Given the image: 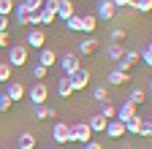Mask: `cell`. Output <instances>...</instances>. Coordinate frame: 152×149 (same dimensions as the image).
<instances>
[{
	"mask_svg": "<svg viewBox=\"0 0 152 149\" xmlns=\"http://www.w3.org/2000/svg\"><path fill=\"white\" fill-rule=\"evenodd\" d=\"M57 63H60V73L63 76H71V73H76L82 68V57L76 52H63V54H57Z\"/></svg>",
	"mask_w": 152,
	"mask_h": 149,
	"instance_id": "obj_1",
	"label": "cell"
},
{
	"mask_svg": "<svg viewBox=\"0 0 152 149\" xmlns=\"http://www.w3.org/2000/svg\"><path fill=\"white\" fill-rule=\"evenodd\" d=\"M25 98H30L33 106H46V98H49V87H46V81H35L30 89H25Z\"/></svg>",
	"mask_w": 152,
	"mask_h": 149,
	"instance_id": "obj_2",
	"label": "cell"
},
{
	"mask_svg": "<svg viewBox=\"0 0 152 149\" xmlns=\"http://www.w3.org/2000/svg\"><path fill=\"white\" fill-rule=\"evenodd\" d=\"M6 63H8L11 68H22V65L27 63V46H25V44H11Z\"/></svg>",
	"mask_w": 152,
	"mask_h": 149,
	"instance_id": "obj_3",
	"label": "cell"
},
{
	"mask_svg": "<svg viewBox=\"0 0 152 149\" xmlns=\"http://www.w3.org/2000/svg\"><path fill=\"white\" fill-rule=\"evenodd\" d=\"M68 127H71V141H79V144L92 141V133H90V127H87L84 119H82V122H73V125H68Z\"/></svg>",
	"mask_w": 152,
	"mask_h": 149,
	"instance_id": "obj_4",
	"label": "cell"
},
{
	"mask_svg": "<svg viewBox=\"0 0 152 149\" xmlns=\"http://www.w3.org/2000/svg\"><path fill=\"white\" fill-rule=\"evenodd\" d=\"M52 138H54L57 146L71 144V127H68L65 122H54V125H52Z\"/></svg>",
	"mask_w": 152,
	"mask_h": 149,
	"instance_id": "obj_5",
	"label": "cell"
},
{
	"mask_svg": "<svg viewBox=\"0 0 152 149\" xmlns=\"http://www.w3.org/2000/svg\"><path fill=\"white\" fill-rule=\"evenodd\" d=\"M68 81H71V89H73V92H82V89L90 84V71H87V68H79L76 73H71V76H68Z\"/></svg>",
	"mask_w": 152,
	"mask_h": 149,
	"instance_id": "obj_6",
	"label": "cell"
},
{
	"mask_svg": "<svg viewBox=\"0 0 152 149\" xmlns=\"http://www.w3.org/2000/svg\"><path fill=\"white\" fill-rule=\"evenodd\" d=\"M25 46L27 49H44L46 46V33L44 30H27V38H25Z\"/></svg>",
	"mask_w": 152,
	"mask_h": 149,
	"instance_id": "obj_7",
	"label": "cell"
},
{
	"mask_svg": "<svg viewBox=\"0 0 152 149\" xmlns=\"http://www.w3.org/2000/svg\"><path fill=\"white\" fill-rule=\"evenodd\" d=\"M117 16V8L111 6V0H101L98 3V11H95V19H103V22H111Z\"/></svg>",
	"mask_w": 152,
	"mask_h": 149,
	"instance_id": "obj_8",
	"label": "cell"
},
{
	"mask_svg": "<svg viewBox=\"0 0 152 149\" xmlns=\"http://www.w3.org/2000/svg\"><path fill=\"white\" fill-rule=\"evenodd\" d=\"M130 117H136V106H133V103L125 98V100H122V106H117V114H114V119H120V122L125 125Z\"/></svg>",
	"mask_w": 152,
	"mask_h": 149,
	"instance_id": "obj_9",
	"label": "cell"
},
{
	"mask_svg": "<svg viewBox=\"0 0 152 149\" xmlns=\"http://www.w3.org/2000/svg\"><path fill=\"white\" fill-rule=\"evenodd\" d=\"M103 133H106V138H122V136H125V125H122L120 119H109Z\"/></svg>",
	"mask_w": 152,
	"mask_h": 149,
	"instance_id": "obj_10",
	"label": "cell"
},
{
	"mask_svg": "<svg viewBox=\"0 0 152 149\" xmlns=\"http://www.w3.org/2000/svg\"><path fill=\"white\" fill-rule=\"evenodd\" d=\"M73 14H76V8H73L71 0H57V11H54V16H60V22L71 19Z\"/></svg>",
	"mask_w": 152,
	"mask_h": 149,
	"instance_id": "obj_11",
	"label": "cell"
},
{
	"mask_svg": "<svg viewBox=\"0 0 152 149\" xmlns=\"http://www.w3.org/2000/svg\"><path fill=\"white\" fill-rule=\"evenodd\" d=\"M6 95L11 98V103H19V100H25V84H22V81H8V89H6Z\"/></svg>",
	"mask_w": 152,
	"mask_h": 149,
	"instance_id": "obj_12",
	"label": "cell"
},
{
	"mask_svg": "<svg viewBox=\"0 0 152 149\" xmlns=\"http://www.w3.org/2000/svg\"><path fill=\"white\" fill-rule=\"evenodd\" d=\"M57 63V52L54 49H38V65H44V68H52Z\"/></svg>",
	"mask_w": 152,
	"mask_h": 149,
	"instance_id": "obj_13",
	"label": "cell"
},
{
	"mask_svg": "<svg viewBox=\"0 0 152 149\" xmlns=\"http://www.w3.org/2000/svg\"><path fill=\"white\" fill-rule=\"evenodd\" d=\"M84 122H87V127H90V133H103L109 119H106V117H101V114H92V117H87Z\"/></svg>",
	"mask_w": 152,
	"mask_h": 149,
	"instance_id": "obj_14",
	"label": "cell"
},
{
	"mask_svg": "<svg viewBox=\"0 0 152 149\" xmlns=\"http://www.w3.org/2000/svg\"><path fill=\"white\" fill-rule=\"evenodd\" d=\"M95 49H98V38H95V35H84V38L79 41V52L84 54V57H87V54H95ZM79 52H76V54H79Z\"/></svg>",
	"mask_w": 152,
	"mask_h": 149,
	"instance_id": "obj_15",
	"label": "cell"
},
{
	"mask_svg": "<svg viewBox=\"0 0 152 149\" xmlns=\"http://www.w3.org/2000/svg\"><path fill=\"white\" fill-rule=\"evenodd\" d=\"M128 79H130V73H125V71H117V68L106 73V81H109L111 87H122V84H125Z\"/></svg>",
	"mask_w": 152,
	"mask_h": 149,
	"instance_id": "obj_16",
	"label": "cell"
},
{
	"mask_svg": "<svg viewBox=\"0 0 152 149\" xmlns=\"http://www.w3.org/2000/svg\"><path fill=\"white\" fill-rule=\"evenodd\" d=\"M35 146H38V138H35L33 133H27V130H25V133L16 136V149H35Z\"/></svg>",
	"mask_w": 152,
	"mask_h": 149,
	"instance_id": "obj_17",
	"label": "cell"
},
{
	"mask_svg": "<svg viewBox=\"0 0 152 149\" xmlns=\"http://www.w3.org/2000/svg\"><path fill=\"white\" fill-rule=\"evenodd\" d=\"M33 117L35 119H52V117H57V108L54 106H33Z\"/></svg>",
	"mask_w": 152,
	"mask_h": 149,
	"instance_id": "obj_18",
	"label": "cell"
},
{
	"mask_svg": "<svg viewBox=\"0 0 152 149\" xmlns=\"http://www.w3.org/2000/svg\"><path fill=\"white\" fill-rule=\"evenodd\" d=\"M95 27H98V19H95V14H82V33L92 35Z\"/></svg>",
	"mask_w": 152,
	"mask_h": 149,
	"instance_id": "obj_19",
	"label": "cell"
},
{
	"mask_svg": "<svg viewBox=\"0 0 152 149\" xmlns=\"http://www.w3.org/2000/svg\"><path fill=\"white\" fill-rule=\"evenodd\" d=\"M11 14L16 16V25H22V27H27V16H30V11L25 8V3H16Z\"/></svg>",
	"mask_w": 152,
	"mask_h": 149,
	"instance_id": "obj_20",
	"label": "cell"
},
{
	"mask_svg": "<svg viewBox=\"0 0 152 149\" xmlns=\"http://www.w3.org/2000/svg\"><path fill=\"white\" fill-rule=\"evenodd\" d=\"M128 100H130L133 106L147 103V92H144V87H133V89H130V95H128Z\"/></svg>",
	"mask_w": 152,
	"mask_h": 149,
	"instance_id": "obj_21",
	"label": "cell"
},
{
	"mask_svg": "<svg viewBox=\"0 0 152 149\" xmlns=\"http://www.w3.org/2000/svg\"><path fill=\"white\" fill-rule=\"evenodd\" d=\"M141 122H144V117H130L128 122H125V133H130V136H139V130H141Z\"/></svg>",
	"mask_w": 152,
	"mask_h": 149,
	"instance_id": "obj_22",
	"label": "cell"
},
{
	"mask_svg": "<svg viewBox=\"0 0 152 149\" xmlns=\"http://www.w3.org/2000/svg\"><path fill=\"white\" fill-rule=\"evenodd\" d=\"M57 92H60V98H71L73 95L71 81H68V76H63V73H60V79H57Z\"/></svg>",
	"mask_w": 152,
	"mask_h": 149,
	"instance_id": "obj_23",
	"label": "cell"
},
{
	"mask_svg": "<svg viewBox=\"0 0 152 149\" xmlns=\"http://www.w3.org/2000/svg\"><path fill=\"white\" fill-rule=\"evenodd\" d=\"M136 54H139V63H144L147 68L152 65V44H149V41H147V46H141Z\"/></svg>",
	"mask_w": 152,
	"mask_h": 149,
	"instance_id": "obj_24",
	"label": "cell"
},
{
	"mask_svg": "<svg viewBox=\"0 0 152 149\" xmlns=\"http://www.w3.org/2000/svg\"><path fill=\"white\" fill-rule=\"evenodd\" d=\"M122 54H125V49H122L120 44H109V46H106V57H109V60H114V63H117Z\"/></svg>",
	"mask_w": 152,
	"mask_h": 149,
	"instance_id": "obj_25",
	"label": "cell"
},
{
	"mask_svg": "<svg viewBox=\"0 0 152 149\" xmlns=\"http://www.w3.org/2000/svg\"><path fill=\"white\" fill-rule=\"evenodd\" d=\"M57 19V16L52 14V11H46V8H41V11H38V25H41V27H46V25H52Z\"/></svg>",
	"mask_w": 152,
	"mask_h": 149,
	"instance_id": "obj_26",
	"label": "cell"
},
{
	"mask_svg": "<svg viewBox=\"0 0 152 149\" xmlns=\"http://www.w3.org/2000/svg\"><path fill=\"white\" fill-rule=\"evenodd\" d=\"M65 27H68L71 33H79V30H82V16H79V14H73L71 19H65Z\"/></svg>",
	"mask_w": 152,
	"mask_h": 149,
	"instance_id": "obj_27",
	"label": "cell"
},
{
	"mask_svg": "<svg viewBox=\"0 0 152 149\" xmlns=\"http://www.w3.org/2000/svg\"><path fill=\"white\" fill-rule=\"evenodd\" d=\"M101 117H106V119H114V114H117V106H111L109 100L106 103H101V111H98Z\"/></svg>",
	"mask_w": 152,
	"mask_h": 149,
	"instance_id": "obj_28",
	"label": "cell"
},
{
	"mask_svg": "<svg viewBox=\"0 0 152 149\" xmlns=\"http://www.w3.org/2000/svg\"><path fill=\"white\" fill-rule=\"evenodd\" d=\"M11 71H14V68H11L6 60L0 63V81H3V84H8V81H11Z\"/></svg>",
	"mask_w": 152,
	"mask_h": 149,
	"instance_id": "obj_29",
	"label": "cell"
},
{
	"mask_svg": "<svg viewBox=\"0 0 152 149\" xmlns=\"http://www.w3.org/2000/svg\"><path fill=\"white\" fill-rule=\"evenodd\" d=\"M92 98L98 100V103H106V100H109V89H106V87H95V89H92Z\"/></svg>",
	"mask_w": 152,
	"mask_h": 149,
	"instance_id": "obj_30",
	"label": "cell"
},
{
	"mask_svg": "<svg viewBox=\"0 0 152 149\" xmlns=\"http://www.w3.org/2000/svg\"><path fill=\"white\" fill-rule=\"evenodd\" d=\"M133 8H136L139 14H149V11H152V0H136Z\"/></svg>",
	"mask_w": 152,
	"mask_h": 149,
	"instance_id": "obj_31",
	"label": "cell"
},
{
	"mask_svg": "<svg viewBox=\"0 0 152 149\" xmlns=\"http://www.w3.org/2000/svg\"><path fill=\"white\" fill-rule=\"evenodd\" d=\"M46 73H49V68H44V65H33V76H35V81H44L46 79Z\"/></svg>",
	"mask_w": 152,
	"mask_h": 149,
	"instance_id": "obj_32",
	"label": "cell"
},
{
	"mask_svg": "<svg viewBox=\"0 0 152 149\" xmlns=\"http://www.w3.org/2000/svg\"><path fill=\"white\" fill-rule=\"evenodd\" d=\"M14 0H0V16H11V11H14Z\"/></svg>",
	"mask_w": 152,
	"mask_h": 149,
	"instance_id": "obj_33",
	"label": "cell"
},
{
	"mask_svg": "<svg viewBox=\"0 0 152 149\" xmlns=\"http://www.w3.org/2000/svg\"><path fill=\"white\" fill-rule=\"evenodd\" d=\"M22 3H25V8L33 14V11H41L44 8V0H22Z\"/></svg>",
	"mask_w": 152,
	"mask_h": 149,
	"instance_id": "obj_34",
	"label": "cell"
},
{
	"mask_svg": "<svg viewBox=\"0 0 152 149\" xmlns=\"http://www.w3.org/2000/svg\"><path fill=\"white\" fill-rule=\"evenodd\" d=\"M149 136H152V122L144 119L141 122V130H139V138H149Z\"/></svg>",
	"mask_w": 152,
	"mask_h": 149,
	"instance_id": "obj_35",
	"label": "cell"
},
{
	"mask_svg": "<svg viewBox=\"0 0 152 149\" xmlns=\"http://www.w3.org/2000/svg\"><path fill=\"white\" fill-rule=\"evenodd\" d=\"M120 41H125V27H114L111 30V44H120Z\"/></svg>",
	"mask_w": 152,
	"mask_h": 149,
	"instance_id": "obj_36",
	"label": "cell"
},
{
	"mask_svg": "<svg viewBox=\"0 0 152 149\" xmlns=\"http://www.w3.org/2000/svg\"><path fill=\"white\" fill-rule=\"evenodd\" d=\"M11 106H14V103H11V98L6 95V92H0V111L6 114V111H11Z\"/></svg>",
	"mask_w": 152,
	"mask_h": 149,
	"instance_id": "obj_37",
	"label": "cell"
},
{
	"mask_svg": "<svg viewBox=\"0 0 152 149\" xmlns=\"http://www.w3.org/2000/svg\"><path fill=\"white\" fill-rule=\"evenodd\" d=\"M133 3H136V0H111L114 8H133Z\"/></svg>",
	"mask_w": 152,
	"mask_h": 149,
	"instance_id": "obj_38",
	"label": "cell"
},
{
	"mask_svg": "<svg viewBox=\"0 0 152 149\" xmlns=\"http://www.w3.org/2000/svg\"><path fill=\"white\" fill-rule=\"evenodd\" d=\"M84 149H103V144L101 141H87V144H82Z\"/></svg>",
	"mask_w": 152,
	"mask_h": 149,
	"instance_id": "obj_39",
	"label": "cell"
},
{
	"mask_svg": "<svg viewBox=\"0 0 152 149\" xmlns=\"http://www.w3.org/2000/svg\"><path fill=\"white\" fill-rule=\"evenodd\" d=\"M0 46H11V35L8 33H0Z\"/></svg>",
	"mask_w": 152,
	"mask_h": 149,
	"instance_id": "obj_40",
	"label": "cell"
},
{
	"mask_svg": "<svg viewBox=\"0 0 152 149\" xmlns=\"http://www.w3.org/2000/svg\"><path fill=\"white\" fill-rule=\"evenodd\" d=\"M8 16H0V33H8Z\"/></svg>",
	"mask_w": 152,
	"mask_h": 149,
	"instance_id": "obj_41",
	"label": "cell"
}]
</instances>
